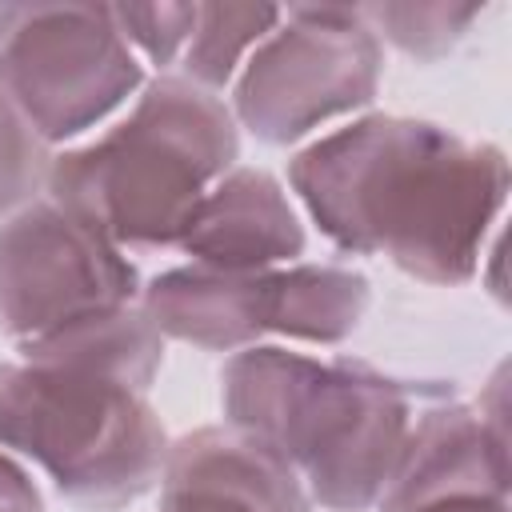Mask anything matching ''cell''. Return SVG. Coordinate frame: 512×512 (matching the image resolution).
I'll use <instances>...</instances> for the list:
<instances>
[{"mask_svg":"<svg viewBox=\"0 0 512 512\" xmlns=\"http://www.w3.org/2000/svg\"><path fill=\"white\" fill-rule=\"evenodd\" d=\"M288 184L340 252L456 288L484 264L508 200V156L432 120L372 112L304 144Z\"/></svg>","mask_w":512,"mask_h":512,"instance_id":"6da1fadb","label":"cell"},{"mask_svg":"<svg viewBox=\"0 0 512 512\" xmlns=\"http://www.w3.org/2000/svg\"><path fill=\"white\" fill-rule=\"evenodd\" d=\"M448 396L388 376L364 360H316L276 344H252L224 360V424L276 452L328 512L376 508L404 436L412 400Z\"/></svg>","mask_w":512,"mask_h":512,"instance_id":"7a4b0ae2","label":"cell"},{"mask_svg":"<svg viewBox=\"0 0 512 512\" xmlns=\"http://www.w3.org/2000/svg\"><path fill=\"white\" fill-rule=\"evenodd\" d=\"M236 156L232 108L184 76H156L120 124L52 156L44 188L116 248H176Z\"/></svg>","mask_w":512,"mask_h":512,"instance_id":"3957f363","label":"cell"},{"mask_svg":"<svg viewBox=\"0 0 512 512\" xmlns=\"http://www.w3.org/2000/svg\"><path fill=\"white\" fill-rule=\"evenodd\" d=\"M148 392L100 364L20 356L0 364V448L28 456L68 504L120 512L160 484L168 456Z\"/></svg>","mask_w":512,"mask_h":512,"instance_id":"277c9868","label":"cell"},{"mask_svg":"<svg viewBox=\"0 0 512 512\" xmlns=\"http://www.w3.org/2000/svg\"><path fill=\"white\" fill-rule=\"evenodd\" d=\"M384 48L352 4H292L232 80V120L288 148L376 100Z\"/></svg>","mask_w":512,"mask_h":512,"instance_id":"5b68a950","label":"cell"},{"mask_svg":"<svg viewBox=\"0 0 512 512\" xmlns=\"http://www.w3.org/2000/svg\"><path fill=\"white\" fill-rule=\"evenodd\" d=\"M0 88L44 144H60L144 88V64L112 4H0Z\"/></svg>","mask_w":512,"mask_h":512,"instance_id":"8992f818","label":"cell"},{"mask_svg":"<svg viewBox=\"0 0 512 512\" xmlns=\"http://www.w3.org/2000/svg\"><path fill=\"white\" fill-rule=\"evenodd\" d=\"M136 300L140 272L124 248L56 200H32L0 224V332L16 348Z\"/></svg>","mask_w":512,"mask_h":512,"instance_id":"52a82bcc","label":"cell"},{"mask_svg":"<svg viewBox=\"0 0 512 512\" xmlns=\"http://www.w3.org/2000/svg\"><path fill=\"white\" fill-rule=\"evenodd\" d=\"M460 496L508 500V432L500 376L492 380V408H472L440 396L412 416L376 512H416Z\"/></svg>","mask_w":512,"mask_h":512,"instance_id":"ba28073f","label":"cell"},{"mask_svg":"<svg viewBox=\"0 0 512 512\" xmlns=\"http://www.w3.org/2000/svg\"><path fill=\"white\" fill-rule=\"evenodd\" d=\"M140 312L164 340L240 352L260 336H288V268L224 272L180 264L140 288Z\"/></svg>","mask_w":512,"mask_h":512,"instance_id":"9c48e42d","label":"cell"},{"mask_svg":"<svg viewBox=\"0 0 512 512\" xmlns=\"http://www.w3.org/2000/svg\"><path fill=\"white\" fill-rule=\"evenodd\" d=\"M160 512H312V500L276 452L224 424L168 444Z\"/></svg>","mask_w":512,"mask_h":512,"instance_id":"30bf717a","label":"cell"},{"mask_svg":"<svg viewBox=\"0 0 512 512\" xmlns=\"http://www.w3.org/2000/svg\"><path fill=\"white\" fill-rule=\"evenodd\" d=\"M304 220L284 184L264 168H232L200 200L180 252L224 272H264L304 252Z\"/></svg>","mask_w":512,"mask_h":512,"instance_id":"8fae6325","label":"cell"},{"mask_svg":"<svg viewBox=\"0 0 512 512\" xmlns=\"http://www.w3.org/2000/svg\"><path fill=\"white\" fill-rule=\"evenodd\" d=\"M276 4H196L192 40L180 56V76L204 92L236 80L252 48L280 24Z\"/></svg>","mask_w":512,"mask_h":512,"instance_id":"7c38bea8","label":"cell"},{"mask_svg":"<svg viewBox=\"0 0 512 512\" xmlns=\"http://www.w3.org/2000/svg\"><path fill=\"white\" fill-rule=\"evenodd\" d=\"M376 40L396 44L404 56L432 64L448 56L472 20H480L484 4H356Z\"/></svg>","mask_w":512,"mask_h":512,"instance_id":"4fadbf2b","label":"cell"},{"mask_svg":"<svg viewBox=\"0 0 512 512\" xmlns=\"http://www.w3.org/2000/svg\"><path fill=\"white\" fill-rule=\"evenodd\" d=\"M52 152L36 136V128L24 120V112L8 100L0 88V224L40 200V188L48 184Z\"/></svg>","mask_w":512,"mask_h":512,"instance_id":"5bb4252c","label":"cell"},{"mask_svg":"<svg viewBox=\"0 0 512 512\" xmlns=\"http://www.w3.org/2000/svg\"><path fill=\"white\" fill-rule=\"evenodd\" d=\"M112 16L128 48H140L156 68H172L192 40L196 4H112Z\"/></svg>","mask_w":512,"mask_h":512,"instance_id":"9a60e30c","label":"cell"},{"mask_svg":"<svg viewBox=\"0 0 512 512\" xmlns=\"http://www.w3.org/2000/svg\"><path fill=\"white\" fill-rule=\"evenodd\" d=\"M0 512H44L36 480L0 448Z\"/></svg>","mask_w":512,"mask_h":512,"instance_id":"2e32d148","label":"cell"},{"mask_svg":"<svg viewBox=\"0 0 512 512\" xmlns=\"http://www.w3.org/2000/svg\"><path fill=\"white\" fill-rule=\"evenodd\" d=\"M416 512H508V500H488V496H460V500H440Z\"/></svg>","mask_w":512,"mask_h":512,"instance_id":"e0dca14e","label":"cell"}]
</instances>
